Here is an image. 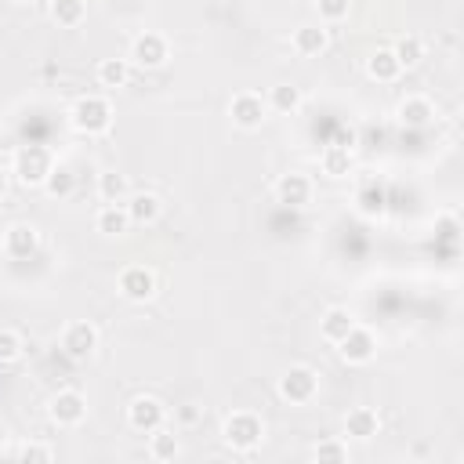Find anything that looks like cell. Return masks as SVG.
I'll use <instances>...</instances> for the list:
<instances>
[{"mask_svg": "<svg viewBox=\"0 0 464 464\" xmlns=\"http://www.w3.org/2000/svg\"><path fill=\"white\" fill-rule=\"evenodd\" d=\"M4 446H8V424L0 421V453H4Z\"/></svg>", "mask_w": 464, "mask_h": 464, "instance_id": "obj_36", "label": "cell"}, {"mask_svg": "<svg viewBox=\"0 0 464 464\" xmlns=\"http://www.w3.org/2000/svg\"><path fill=\"white\" fill-rule=\"evenodd\" d=\"M95 189H98V200H102V204H124V200L131 197L128 174H120V171H102Z\"/></svg>", "mask_w": 464, "mask_h": 464, "instance_id": "obj_24", "label": "cell"}, {"mask_svg": "<svg viewBox=\"0 0 464 464\" xmlns=\"http://www.w3.org/2000/svg\"><path fill=\"white\" fill-rule=\"evenodd\" d=\"M367 76L377 84H396L399 76H403V66L399 58L392 55V48H377L370 58H367Z\"/></svg>", "mask_w": 464, "mask_h": 464, "instance_id": "obj_18", "label": "cell"}, {"mask_svg": "<svg viewBox=\"0 0 464 464\" xmlns=\"http://www.w3.org/2000/svg\"><path fill=\"white\" fill-rule=\"evenodd\" d=\"M439 236H443V240H450V244L457 240V218H453V214L439 221Z\"/></svg>", "mask_w": 464, "mask_h": 464, "instance_id": "obj_34", "label": "cell"}, {"mask_svg": "<svg viewBox=\"0 0 464 464\" xmlns=\"http://www.w3.org/2000/svg\"><path fill=\"white\" fill-rule=\"evenodd\" d=\"M276 392H280V399L290 403V406H308V403L320 396V374H316L313 367L298 363V367H290V370L280 374Z\"/></svg>", "mask_w": 464, "mask_h": 464, "instance_id": "obj_4", "label": "cell"}, {"mask_svg": "<svg viewBox=\"0 0 464 464\" xmlns=\"http://www.w3.org/2000/svg\"><path fill=\"white\" fill-rule=\"evenodd\" d=\"M128 4H131V0H128Z\"/></svg>", "mask_w": 464, "mask_h": 464, "instance_id": "obj_38", "label": "cell"}, {"mask_svg": "<svg viewBox=\"0 0 464 464\" xmlns=\"http://www.w3.org/2000/svg\"><path fill=\"white\" fill-rule=\"evenodd\" d=\"M301 102H305V95H301L298 84H273V88H268V95H265V105L273 112H283V116L298 112Z\"/></svg>", "mask_w": 464, "mask_h": 464, "instance_id": "obj_23", "label": "cell"}, {"mask_svg": "<svg viewBox=\"0 0 464 464\" xmlns=\"http://www.w3.org/2000/svg\"><path fill=\"white\" fill-rule=\"evenodd\" d=\"M276 200H280L283 207H305V204H313V178L301 174V171L280 174V182H276Z\"/></svg>", "mask_w": 464, "mask_h": 464, "instance_id": "obj_16", "label": "cell"}, {"mask_svg": "<svg viewBox=\"0 0 464 464\" xmlns=\"http://www.w3.org/2000/svg\"><path fill=\"white\" fill-rule=\"evenodd\" d=\"M128 417V429L138 432V436H149V432H157L160 424H167V406L157 399V396H135L124 410Z\"/></svg>", "mask_w": 464, "mask_h": 464, "instance_id": "obj_6", "label": "cell"}, {"mask_svg": "<svg viewBox=\"0 0 464 464\" xmlns=\"http://www.w3.org/2000/svg\"><path fill=\"white\" fill-rule=\"evenodd\" d=\"M62 352L76 363H84L98 352V327L88 323V320H73L66 330H62Z\"/></svg>", "mask_w": 464, "mask_h": 464, "instance_id": "obj_9", "label": "cell"}, {"mask_svg": "<svg viewBox=\"0 0 464 464\" xmlns=\"http://www.w3.org/2000/svg\"><path fill=\"white\" fill-rule=\"evenodd\" d=\"M15 457H19L22 464H48V460H55V446H51V443H41V439H29V443H22V446L15 450Z\"/></svg>", "mask_w": 464, "mask_h": 464, "instance_id": "obj_30", "label": "cell"}, {"mask_svg": "<svg viewBox=\"0 0 464 464\" xmlns=\"http://www.w3.org/2000/svg\"><path fill=\"white\" fill-rule=\"evenodd\" d=\"M167 58H171V44H167V36H164V33L145 29V33H138L135 41H131V55H128V62H131L135 69H164Z\"/></svg>", "mask_w": 464, "mask_h": 464, "instance_id": "obj_5", "label": "cell"}, {"mask_svg": "<svg viewBox=\"0 0 464 464\" xmlns=\"http://www.w3.org/2000/svg\"><path fill=\"white\" fill-rule=\"evenodd\" d=\"M22 334L12 327H0V367H8L15 360H22Z\"/></svg>", "mask_w": 464, "mask_h": 464, "instance_id": "obj_31", "label": "cell"}, {"mask_svg": "<svg viewBox=\"0 0 464 464\" xmlns=\"http://www.w3.org/2000/svg\"><path fill=\"white\" fill-rule=\"evenodd\" d=\"M334 348H337V356H341L348 367H367V363L377 360V337H374V330H367V327H360V323L348 330L344 341H337Z\"/></svg>", "mask_w": 464, "mask_h": 464, "instance_id": "obj_8", "label": "cell"}, {"mask_svg": "<svg viewBox=\"0 0 464 464\" xmlns=\"http://www.w3.org/2000/svg\"><path fill=\"white\" fill-rule=\"evenodd\" d=\"M116 290H120L124 301H135V305H145L157 298V273L145 265H128L120 276H116Z\"/></svg>", "mask_w": 464, "mask_h": 464, "instance_id": "obj_7", "label": "cell"}, {"mask_svg": "<svg viewBox=\"0 0 464 464\" xmlns=\"http://www.w3.org/2000/svg\"><path fill=\"white\" fill-rule=\"evenodd\" d=\"M124 207L131 214V225H152L164 214V200L157 197V192H131V197L124 200Z\"/></svg>", "mask_w": 464, "mask_h": 464, "instance_id": "obj_17", "label": "cell"}, {"mask_svg": "<svg viewBox=\"0 0 464 464\" xmlns=\"http://www.w3.org/2000/svg\"><path fill=\"white\" fill-rule=\"evenodd\" d=\"M344 436L356 443H370L381 436V414L374 406H352L344 414Z\"/></svg>", "mask_w": 464, "mask_h": 464, "instance_id": "obj_15", "label": "cell"}, {"mask_svg": "<svg viewBox=\"0 0 464 464\" xmlns=\"http://www.w3.org/2000/svg\"><path fill=\"white\" fill-rule=\"evenodd\" d=\"M69 124L81 135H88V138L105 135L112 128V105H109V98H102V95H81V98L73 102V109H69Z\"/></svg>", "mask_w": 464, "mask_h": 464, "instance_id": "obj_3", "label": "cell"}, {"mask_svg": "<svg viewBox=\"0 0 464 464\" xmlns=\"http://www.w3.org/2000/svg\"><path fill=\"white\" fill-rule=\"evenodd\" d=\"M48 417H51V424H58V429H76V424H84V417H88L84 392H76V389L55 392L51 403H48Z\"/></svg>", "mask_w": 464, "mask_h": 464, "instance_id": "obj_10", "label": "cell"}, {"mask_svg": "<svg viewBox=\"0 0 464 464\" xmlns=\"http://www.w3.org/2000/svg\"><path fill=\"white\" fill-rule=\"evenodd\" d=\"M55 152L48 145H22L12 160V178L22 185V189H44L51 167H55Z\"/></svg>", "mask_w": 464, "mask_h": 464, "instance_id": "obj_2", "label": "cell"}, {"mask_svg": "<svg viewBox=\"0 0 464 464\" xmlns=\"http://www.w3.org/2000/svg\"><path fill=\"white\" fill-rule=\"evenodd\" d=\"M290 48H294L301 58H320V55L330 48V29H327L323 22H305V26L294 29Z\"/></svg>", "mask_w": 464, "mask_h": 464, "instance_id": "obj_13", "label": "cell"}, {"mask_svg": "<svg viewBox=\"0 0 464 464\" xmlns=\"http://www.w3.org/2000/svg\"><path fill=\"white\" fill-rule=\"evenodd\" d=\"M396 120H399L406 131H424V128L436 120V105H432V98H424V95H406V98L396 105Z\"/></svg>", "mask_w": 464, "mask_h": 464, "instance_id": "obj_14", "label": "cell"}, {"mask_svg": "<svg viewBox=\"0 0 464 464\" xmlns=\"http://www.w3.org/2000/svg\"><path fill=\"white\" fill-rule=\"evenodd\" d=\"M36 251H41V228L29 221H15L4 228V254L12 261H29Z\"/></svg>", "mask_w": 464, "mask_h": 464, "instance_id": "obj_12", "label": "cell"}, {"mask_svg": "<svg viewBox=\"0 0 464 464\" xmlns=\"http://www.w3.org/2000/svg\"><path fill=\"white\" fill-rule=\"evenodd\" d=\"M392 55L399 58L403 69H414L424 58V41H421V36H414V33H406V36H399V44L392 48Z\"/></svg>", "mask_w": 464, "mask_h": 464, "instance_id": "obj_28", "label": "cell"}, {"mask_svg": "<svg viewBox=\"0 0 464 464\" xmlns=\"http://www.w3.org/2000/svg\"><path fill=\"white\" fill-rule=\"evenodd\" d=\"M8 4H15V8H33L36 0H8Z\"/></svg>", "mask_w": 464, "mask_h": 464, "instance_id": "obj_37", "label": "cell"}, {"mask_svg": "<svg viewBox=\"0 0 464 464\" xmlns=\"http://www.w3.org/2000/svg\"><path fill=\"white\" fill-rule=\"evenodd\" d=\"M316 12H320L323 26H337V22L348 19V12H352V0H316Z\"/></svg>", "mask_w": 464, "mask_h": 464, "instance_id": "obj_32", "label": "cell"}, {"mask_svg": "<svg viewBox=\"0 0 464 464\" xmlns=\"http://www.w3.org/2000/svg\"><path fill=\"white\" fill-rule=\"evenodd\" d=\"M320 167H323L327 178H348V174H352V149L327 145L323 157H320Z\"/></svg>", "mask_w": 464, "mask_h": 464, "instance_id": "obj_26", "label": "cell"}, {"mask_svg": "<svg viewBox=\"0 0 464 464\" xmlns=\"http://www.w3.org/2000/svg\"><path fill=\"white\" fill-rule=\"evenodd\" d=\"M149 457H152V460H160V464L182 457V439H178V432L167 429V424H160L157 432H149Z\"/></svg>", "mask_w": 464, "mask_h": 464, "instance_id": "obj_22", "label": "cell"}, {"mask_svg": "<svg viewBox=\"0 0 464 464\" xmlns=\"http://www.w3.org/2000/svg\"><path fill=\"white\" fill-rule=\"evenodd\" d=\"M352 327H356V316L348 313V308H327L323 320H320V337L327 344H337V341H344V334Z\"/></svg>", "mask_w": 464, "mask_h": 464, "instance_id": "obj_21", "label": "cell"}, {"mask_svg": "<svg viewBox=\"0 0 464 464\" xmlns=\"http://www.w3.org/2000/svg\"><path fill=\"white\" fill-rule=\"evenodd\" d=\"M313 460H320V464H341V460H348V443L344 439H320L313 446Z\"/></svg>", "mask_w": 464, "mask_h": 464, "instance_id": "obj_29", "label": "cell"}, {"mask_svg": "<svg viewBox=\"0 0 464 464\" xmlns=\"http://www.w3.org/2000/svg\"><path fill=\"white\" fill-rule=\"evenodd\" d=\"M200 421H204V406H197V403L174 406V429H197Z\"/></svg>", "mask_w": 464, "mask_h": 464, "instance_id": "obj_33", "label": "cell"}, {"mask_svg": "<svg viewBox=\"0 0 464 464\" xmlns=\"http://www.w3.org/2000/svg\"><path fill=\"white\" fill-rule=\"evenodd\" d=\"M95 228L102 232V236H128L131 232V214H128V207L124 204H105L98 214H95Z\"/></svg>", "mask_w": 464, "mask_h": 464, "instance_id": "obj_19", "label": "cell"}, {"mask_svg": "<svg viewBox=\"0 0 464 464\" xmlns=\"http://www.w3.org/2000/svg\"><path fill=\"white\" fill-rule=\"evenodd\" d=\"M131 62L128 58H102L98 62V69H95V76H98V84L105 88V91H120V88H128L131 84Z\"/></svg>", "mask_w": 464, "mask_h": 464, "instance_id": "obj_20", "label": "cell"}, {"mask_svg": "<svg viewBox=\"0 0 464 464\" xmlns=\"http://www.w3.org/2000/svg\"><path fill=\"white\" fill-rule=\"evenodd\" d=\"M221 443L232 453H254L265 443V421L254 410H232L221 421Z\"/></svg>", "mask_w": 464, "mask_h": 464, "instance_id": "obj_1", "label": "cell"}, {"mask_svg": "<svg viewBox=\"0 0 464 464\" xmlns=\"http://www.w3.org/2000/svg\"><path fill=\"white\" fill-rule=\"evenodd\" d=\"M44 192H48L51 200H69L73 192H76V174H73V167H69V164H55L51 174H48V182H44Z\"/></svg>", "mask_w": 464, "mask_h": 464, "instance_id": "obj_27", "label": "cell"}, {"mask_svg": "<svg viewBox=\"0 0 464 464\" xmlns=\"http://www.w3.org/2000/svg\"><path fill=\"white\" fill-rule=\"evenodd\" d=\"M51 19L62 29H76L88 19V0H51Z\"/></svg>", "mask_w": 464, "mask_h": 464, "instance_id": "obj_25", "label": "cell"}, {"mask_svg": "<svg viewBox=\"0 0 464 464\" xmlns=\"http://www.w3.org/2000/svg\"><path fill=\"white\" fill-rule=\"evenodd\" d=\"M228 116H232V124H236L240 131H258L268 120V105H265L261 95L240 91V95H232V102H228Z\"/></svg>", "mask_w": 464, "mask_h": 464, "instance_id": "obj_11", "label": "cell"}, {"mask_svg": "<svg viewBox=\"0 0 464 464\" xmlns=\"http://www.w3.org/2000/svg\"><path fill=\"white\" fill-rule=\"evenodd\" d=\"M8 189H12V171H8V167H0V200L8 197Z\"/></svg>", "mask_w": 464, "mask_h": 464, "instance_id": "obj_35", "label": "cell"}]
</instances>
